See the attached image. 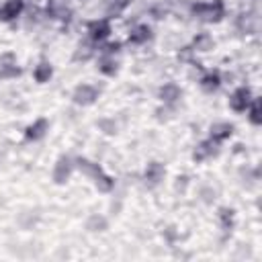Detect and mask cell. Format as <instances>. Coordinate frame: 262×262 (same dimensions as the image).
Wrapping results in <instances>:
<instances>
[{"instance_id":"6da1fadb","label":"cell","mask_w":262,"mask_h":262,"mask_svg":"<svg viewBox=\"0 0 262 262\" xmlns=\"http://www.w3.org/2000/svg\"><path fill=\"white\" fill-rule=\"evenodd\" d=\"M192 14L203 23H219L223 18V14H225V8H223L221 0L196 2V4H192Z\"/></svg>"},{"instance_id":"d4e9b609","label":"cell","mask_w":262,"mask_h":262,"mask_svg":"<svg viewBox=\"0 0 262 262\" xmlns=\"http://www.w3.org/2000/svg\"><path fill=\"white\" fill-rule=\"evenodd\" d=\"M199 196H201V201H203V203L211 205V203L217 199V190H215L211 184H205V186H201V190H199Z\"/></svg>"},{"instance_id":"484cf974","label":"cell","mask_w":262,"mask_h":262,"mask_svg":"<svg viewBox=\"0 0 262 262\" xmlns=\"http://www.w3.org/2000/svg\"><path fill=\"white\" fill-rule=\"evenodd\" d=\"M219 221H221L223 229H231V225H233V209H229V207L219 209Z\"/></svg>"},{"instance_id":"277c9868","label":"cell","mask_w":262,"mask_h":262,"mask_svg":"<svg viewBox=\"0 0 262 262\" xmlns=\"http://www.w3.org/2000/svg\"><path fill=\"white\" fill-rule=\"evenodd\" d=\"M98 98V90L92 84H78L72 92V100L80 106H88Z\"/></svg>"},{"instance_id":"ffe728a7","label":"cell","mask_w":262,"mask_h":262,"mask_svg":"<svg viewBox=\"0 0 262 262\" xmlns=\"http://www.w3.org/2000/svg\"><path fill=\"white\" fill-rule=\"evenodd\" d=\"M94 41H84V43H80L78 47H76V51H74V61H88L92 55H94V45H92Z\"/></svg>"},{"instance_id":"1f68e13d","label":"cell","mask_w":262,"mask_h":262,"mask_svg":"<svg viewBox=\"0 0 262 262\" xmlns=\"http://www.w3.org/2000/svg\"><path fill=\"white\" fill-rule=\"evenodd\" d=\"M192 53H194V51H192V47H182V49L178 51V59H180V61H188Z\"/></svg>"},{"instance_id":"603a6c76","label":"cell","mask_w":262,"mask_h":262,"mask_svg":"<svg viewBox=\"0 0 262 262\" xmlns=\"http://www.w3.org/2000/svg\"><path fill=\"white\" fill-rule=\"evenodd\" d=\"M94 184H96V188L100 190V192H108V190H113V186H115V180L108 176V174H104L102 170L94 176Z\"/></svg>"},{"instance_id":"f1b7e54d","label":"cell","mask_w":262,"mask_h":262,"mask_svg":"<svg viewBox=\"0 0 262 262\" xmlns=\"http://www.w3.org/2000/svg\"><path fill=\"white\" fill-rule=\"evenodd\" d=\"M149 14H151L154 18H158V20H160V18H164V16L168 14V8H166L164 4H156V6L149 10Z\"/></svg>"},{"instance_id":"3957f363","label":"cell","mask_w":262,"mask_h":262,"mask_svg":"<svg viewBox=\"0 0 262 262\" xmlns=\"http://www.w3.org/2000/svg\"><path fill=\"white\" fill-rule=\"evenodd\" d=\"M252 92H250V88L248 86H239V88H235L233 92H231V96H229V108L233 111V113H246V108H248V104L252 102Z\"/></svg>"},{"instance_id":"4dcf8cb0","label":"cell","mask_w":262,"mask_h":262,"mask_svg":"<svg viewBox=\"0 0 262 262\" xmlns=\"http://www.w3.org/2000/svg\"><path fill=\"white\" fill-rule=\"evenodd\" d=\"M119 49H121V43H108V45H104L102 53H104V55H115Z\"/></svg>"},{"instance_id":"ba28073f","label":"cell","mask_w":262,"mask_h":262,"mask_svg":"<svg viewBox=\"0 0 262 262\" xmlns=\"http://www.w3.org/2000/svg\"><path fill=\"white\" fill-rule=\"evenodd\" d=\"M164 176H166V168H164V164H162V162H149V164L145 166L143 178H145V182H147V184L156 186V184H160V182L164 180Z\"/></svg>"},{"instance_id":"9c48e42d","label":"cell","mask_w":262,"mask_h":262,"mask_svg":"<svg viewBox=\"0 0 262 262\" xmlns=\"http://www.w3.org/2000/svg\"><path fill=\"white\" fill-rule=\"evenodd\" d=\"M70 0H47V14L55 20H68L70 18Z\"/></svg>"},{"instance_id":"7402d4cb","label":"cell","mask_w":262,"mask_h":262,"mask_svg":"<svg viewBox=\"0 0 262 262\" xmlns=\"http://www.w3.org/2000/svg\"><path fill=\"white\" fill-rule=\"evenodd\" d=\"M248 119L252 125H262V106H260V98H252V102L248 104Z\"/></svg>"},{"instance_id":"cb8c5ba5","label":"cell","mask_w":262,"mask_h":262,"mask_svg":"<svg viewBox=\"0 0 262 262\" xmlns=\"http://www.w3.org/2000/svg\"><path fill=\"white\" fill-rule=\"evenodd\" d=\"M96 127H98L104 135H117V131H119L117 121L111 119V117H102V119H98V121H96Z\"/></svg>"},{"instance_id":"30bf717a","label":"cell","mask_w":262,"mask_h":262,"mask_svg":"<svg viewBox=\"0 0 262 262\" xmlns=\"http://www.w3.org/2000/svg\"><path fill=\"white\" fill-rule=\"evenodd\" d=\"M158 96H160V100H162L164 104H174V102H178V100H180L182 90H180V86H178V84H174V82H166V84L160 88Z\"/></svg>"},{"instance_id":"5bb4252c","label":"cell","mask_w":262,"mask_h":262,"mask_svg":"<svg viewBox=\"0 0 262 262\" xmlns=\"http://www.w3.org/2000/svg\"><path fill=\"white\" fill-rule=\"evenodd\" d=\"M84 225L92 233H102V231L108 229V219L104 215H100V213H92V215H88V219H86Z\"/></svg>"},{"instance_id":"8fae6325","label":"cell","mask_w":262,"mask_h":262,"mask_svg":"<svg viewBox=\"0 0 262 262\" xmlns=\"http://www.w3.org/2000/svg\"><path fill=\"white\" fill-rule=\"evenodd\" d=\"M209 133H211V139H215L217 143H221V141H225V139H229L233 135V125L227 123V121H217V123L211 125Z\"/></svg>"},{"instance_id":"d6a6232c","label":"cell","mask_w":262,"mask_h":262,"mask_svg":"<svg viewBox=\"0 0 262 262\" xmlns=\"http://www.w3.org/2000/svg\"><path fill=\"white\" fill-rule=\"evenodd\" d=\"M186 184H188V176H186V174H182V176H178V178H176V190L184 192Z\"/></svg>"},{"instance_id":"8992f818","label":"cell","mask_w":262,"mask_h":262,"mask_svg":"<svg viewBox=\"0 0 262 262\" xmlns=\"http://www.w3.org/2000/svg\"><path fill=\"white\" fill-rule=\"evenodd\" d=\"M217 154H219V143L209 137V139H205V141H201V143L196 145V149L192 151V160H194V162H203V160L213 158V156H217Z\"/></svg>"},{"instance_id":"44dd1931","label":"cell","mask_w":262,"mask_h":262,"mask_svg":"<svg viewBox=\"0 0 262 262\" xmlns=\"http://www.w3.org/2000/svg\"><path fill=\"white\" fill-rule=\"evenodd\" d=\"M74 168H78L80 172H84V174H88V176H92V178L100 172V166L94 164V162H90V160H86V158H76V160H74Z\"/></svg>"},{"instance_id":"52a82bcc","label":"cell","mask_w":262,"mask_h":262,"mask_svg":"<svg viewBox=\"0 0 262 262\" xmlns=\"http://www.w3.org/2000/svg\"><path fill=\"white\" fill-rule=\"evenodd\" d=\"M108 35H111V23H108L106 18H100V20L90 23V27H88V37H90V41L102 43Z\"/></svg>"},{"instance_id":"d6986e66","label":"cell","mask_w":262,"mask_h":262,"mask_svg":"<svg viewBox=\"0 0 262 262\" xmlns=\"http://www.w3.org/2000/svg\"><path fill=\"white\" fill-rule=\"evenodd\" d=\"M149 37H151V29H149L147 25H137V27L131 29V33H129V43L139 45V43H145Z\"/></svg>"},{"instance_id":"f546056e","label":"cell","mask_w":262,"mask_h":262,"mask_svg":"<svg viewBox=\"0 0 262 262\" xmlns=\"http://www.w3.org/2000/svg\"><path fill=\"white\" fill-rule=\"evenodd\" d=\"M20 74V68L12 66V68H0V78H16Z\"/></svg>"},{"instance_id":"7a4b0ae2","label":"cell","mask_w":262,"mask_h":262,"mask_svg":"<svg viewBox=\"0 0 262 262\" xmlns=\"http://www.w3.org/2000/svg\"><path fill=\"white\" fill-rule=\"evenodd\" d=\"M72 172H74V160L70 156H61V158H57V162L53 166L51 178H53L55 184H66L70 180Z\"/></svg>"},{"instance_id":"7c38bea8","label":"cell","mask_w":262,"mask_h":262,"mask_svg":"<svg viewBox=\"0 0 262 262\" xmlns=\"http://www.w3.org/2000/svg\"><path fill=\"white\" fill-rule=\"evenodd\" d=\"M23 8H25V2L23 0H6L2 4V8H0V18L6 20V23L8 20H14L16 16H20Z\"/></svg>"},{"instance_id":"e0dca14e","label":"cell","mask_w":262,"mask_h":262,"mask_svg":"<svg viewBox=\"0 0 262 262\" xmlns=\"http://www.w3.org/2000/svg\"><path fill=\"white\" fill-rule=\"evenodd\" d=\"M98 72L104 76H115L119 72V61L115 59V55H104L98 59Z\"/></svg>"},{"instance_id":"ac0fdd59","label":"cell","mask_w":262,"mask_h":262,"mask_svg":"<svg viewBox=\"0 0 262 262\" xmlns=\"http://www.w3.org/2000/svg\"><path fill=\"white\" fill-rule=\"evenodd\" d=\"M53 76V68H51V63L49 61H39L37 66H35V70H33V78H35V82H39V84H45V82H49V78Z\"/></svg>"},{"instance_id":"4316f807","label":"cell","mask_w":262,"mask_h":262,"mask_svg":"<svg viewBox=\"0 0 262 262\" xmlns=\"http://www.w3.org/2000/svg\"><path fill=\"white\" fill-rule=\"evenodd\" d=\"M104 2H106L108 14H117V12H121L123 8H127L131 0H104Z\"/></svg>"},{"instance_id":"836d02e7","label":"cell","mask_w":262,"mask_h":262,"mask_svg":"<svg viewBox=\"0 0 262 262\" xmlns=\"http://www.w3.org/2000/svg\"><path fill=\"white\" fill-rule=\"evenodd\" d=\"M176 227H168L166 229V235H168V242H174V237H176V231H174Z\"/></svg>"},{"instance_id":"83f0119b","label":"cell","mask_w":262,"mask_h":262,"mask_svg":"<svg viewBox=\"0 0 262 262\" xmlns=\"http://www.w3.org/2000/svg\"><path fill=\"white\" fill-rule=\"evenodd\" d=\"M12 66H16V57H14V53H2L0 55V68H12Z\"/></svg>"},{"instance_id":"e575fe53","label":"cell","mask_w":262,"mask_h":262,"mask_svg":"<svg viewBox=\"0 0 262 262\" xmlns=\"http://www.w3.org/2000/svg\"><path fill=\"white\" fill-rule=\"evenodd\" d=\"M158 119H164V121H166V119H168V108H160V111H158Z\"/></svg>"},{"instance_id":"2e32d148","label":"cell","mask_w":262,"mask_h":262,"mask_svg":"<svg viewBox=\"0 0 262 262\" xmlns=\"http://www.w3.org/2000/svg\"><path fill=\"white\" fill-rule=\"evenodd\" d=\"M190 47H192V51L205 53V51H211L215 47V41H213V37L209 33H196V37L192 39V45Z\"/></svg>"},{"instance_id":"d590c367","label":"cell","mask_w":262,"mask_h":262,"mask_svg":"<svg viewBox=\"0 0 262 262\" xmlns=\"http://www.w3.org/2000/svg\"><path fill=\"white\" fill-rule=\"evenodd\" d=\"M78 2H88V0H78Z\"/></svg>"},{"instance_id":"4fadbf2b","label":"cell","mask_w":262,"mask_h":262,"mask_svg":"<svg viewBox=\"0 0 262 262\" xmlns=\"http://www.w3.org/2000/svg\"><path fill=\"white\" fill-rule=\"evenodd\" d=\"M199 86H201L203 92L213 94V92H217L219 86H221V76H219L217 72H209V74H205V76L199 80Z\"/></svg>"},{"instance_id":"9a60e30c","label":"cell","mask_w":262,"mask_h":262,"mask_svg":"<svg viewBox=\"0 0 262 262\" xmlns=\"http://www.w3.org/2000/svg\"><path fill=\"white\" fill-rule=\"evenodd\" d=\"M235 27H237L242 33H254L256 27H258V18H256V14H252V12H244V14L237 16Z\"/></svg>"},{"instance_id":"5b68a950","label":"cell","mask_w":262,"mask_h":262,"mask_svg":"<svg viewBox=\"0 0 262 262\" xmlns=\"http://www.w3.org/2000/svg\"><path fill=\"white\" fill-rule=\"evenodd\" d=\"M49 131V121L45 117H39L35 119L27 129H25V139L27 141H39L45 137V133Z\"/></svg>"}]
</instances>
